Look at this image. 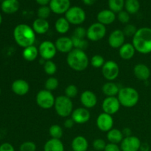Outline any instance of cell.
<instances>
[{
    "label": "cell",
    "mask_w": 151,
    "mask_h": 151,
    "mask_svg": "<svg viewBox=\"0 0 151 151\" xmlns=\"http://www.w3.org/2000/svg\"><path fill=\"white\" fill-rule=\"evenodd\" d=\"M116 13L111 10H103L97 13V22L105 25H109L114 23L116 20Z\"/></svg>",
    "instance_id": "ffe728a7"
},
{
    "label": "cell",
    "mask_w": 151,
    "mask_h": 151,
    "mask_svg": "<svg viewBox=\"0 0 151 151\" xmlns=\"http://www.w3.org/2000/svg\"><path fill=\"white\" fill-rule=\"evenodd\" d=\"M132 44L136 51L141 54L151 52V28L144 27L137 29L132 38Z\"/></svg>",
    "instance_id": "7a4b0ae2"
},
{
    "label": "cell",
    "mask_w": 151,
    "mask_h": 151,
    "mask_svg": "<svg viewBox=\"0 0 151 151\" xmlns=\"http://www.w3.org/2000/svg\"><path fill=\"white\" fill-rule=\"evenodd\" d=\"M57 65L54 61H52V60H46L44 64V70L47 75L52 76L57 72Z\"/></svg>",
    "instance_id": "d590c367"
},
{
    "label": "cell",
    "mask_w": 151,
    "mask_h": 151,
    "mask_svg": "<svg viewBox=\"0 0 151 151\" xmlns=\"http://www.w3.org/2000/svg\"><path fill=\"white\" fill-rule=\"evenodd\" d=\"M19 151H36V145L32 141H26L21 145Z\"/></svg>",
    "instance_id": "b9f144b4"
},
{
    "label": "cell",
    "mask_w": 151,
    "mask_h": 151,
    "mask_svg": "<svg viewBox=\"0 0 151 151\" xmlns=\"http://www.w3.org/2000/svg\"><path fill=\"white\" fill-rule=\"evenodd\" d=\"M134 74L137 79L140 81H147L150 78V69L144 63H137L134 68Z\"/></svg>",
    "instance_id": "44dd1931"
},
{
    "label": "cell",
    "mask_w": 151,
    "mask_h": 151,
    "mask_svg": "<svg viewBox=\"0 0 151 151\" xmlns=\"http://www.w3.org/2000/svg\"><path fill=\"white\" fill-rule=\"evenodd\" d=\"M136 50L134 45L131 43H125L119 49V55L120 58L123 60H128L133 58L136 53Z\"/></svg>",
    "instance_id": "603a6c76"
},
{
    "label": "cell",
    "mask_w": 151,
    "mask_h": 151,
    "mask_svg": "<svg viewBox=\"0 0 151 151\" xmlns=\"http://www.w3.org/2000/svg\"><path fill=\"white\" fill-rule=\"evenodd\" d=\"M117 98L121 106L125 108H133L138 103L139 94L133 87H123L119 89Z\"/></svg>",
    "instance_id": "277c9868"
},
{
    "label": "cell",
    "mask_w": 151,
    "mask_h": 151,
    "mask_svg": "<svg viewBox=\"0 0 151 151\" xmlns=\"http://www.w3.org/2000/svg\"><path fill=\"white\" fill-rule=\"evenodd\" d=\"M71 117L75 121V122L78 125L85 124L88 122L91 118V114L88 109L84 107L78 108L72 111Z\"/></svg>",
    "instance_id": "9a60e30c"
},
{
    "label": "cell",
    "mask_w": 151,
    "mask_h": 151,
    "mask_svg": "<svg viewBox=\"0 0 151 151\" xmlns=\"http://www.w3.org/2000/svg\"><path fill=\"white\" fill-rule=\"evenodd\" d=\"M104 151H122L120 149V147L118 146V145L112 144V143H109L106 145Z\"/></svg>",
    "instance_id": "bcb514c9"
},
{
    "label": "cell",
    "mask_w": 151,
    "mask_h": 151,
    "mask_svg": "<svg viewBox=\"0 0 151 151\" xmlns=\"http://www.w3.org/2000/svg\"><path fill=\"white\" fill-rule=\"evenodd\" d=\"M13 38L16 44L24 49L34 45L36 39V33L34 32L32 27L26 24H20L14 28Z\"/></svg>",
    "instance_id": "6da1fadb"
},
{
    "label": "cell",
    "mask_w": 151,
    "mask_h": 151,
    "mask_svg": "<svg viewBox=\"0 0 151 151\" xmlns=\"http://www.w3.org/2000/svg\"><path fill=\"white\" fill-rule=\"evenodd\" d=\"M124 139V135L122 131L117 128H112L111 130L107 132V139L109 143L112 144H120Z\"/></svg>",
    "instance_id": "83f0119b"
},
{
    "label": "cell",
    "mask_w": 151,
    "mask_h": 151,
    "mask_svg": "<svg viewBox=\"0 0 151 151\" xmlns=\"http://www.w3.org/2000/svg\"><path fill=\"white\" fill-rule=\"evenodd\" d=\"M70 28V23L65 17H60L55 23V29L59 34H66Z\"/></svg>",
    "instance_id": "f546056e"
},
{
    "label": "cell",
    "mask_w": 151,
    "mask_h": 151,
    "mask_svg": "<svg viewBox=\"0 0 151 151\" xmlns=\"http://www.w3.org/2000/svg\"><path fill=\"white\" fill-rule=\"evenodd\" d=\"M54 108L56 114L59 116L68 117L73 111V103L69 97L60 95L55 98Z\"/></svg>",
    "instance_id": "5b68a950"
},
{
    "label": "cell",
    "mask_w": 151,
    "mask_h": 151,
    "mask_svg": "<svg viewBox=\"0 0 151 151\" xmlns=\"http://www.w3.org/2000/svg\"><path fill=\"white\" fill-rule=\"evenodd\" d=\"M36 103L41 109H50L54 107L55 97H54L52 91L47 89L40 90L35 97Z\"/></svg>",
    "instance_id": "52a82bcc"
},
{
    "label": "cell",
    "mask_w": 151,
    "mask_h": 151,
    "mask_svg": "<svg viewBox=\"0 0 151 151\" xmlns=\"http://www.w3.org/2000/svg\"><path fill=\"white\" fill-rule=\"evenodd\" d=\"M11 89L18 96H24L29 92V85L27 81L23 79L16 80L11 85Z\"/></svg>",
    "instance_id": "d6986e66"
},
{
    "label": "cell",
    "mask_w": 151,
    "mask_h": 151,
    "mask_svg": "<svg viewBox=\"0 0 151 151\" xmlns=\"http://www.w3.org/2000/svg\"><path fill=\"white\" fill-rule=\"evenodd\" d=\"M56 49L61 53H69L74 49L72 38L67 36H60L55 42Z\"/></svg>",
    "instance_id": "e0dca14e"
},
{
    "label": "cell",
    "mask_w": 151,
    "mask_h": 151,
    "mask_svg": "<svg viewBox=\"0 0 151 151\" xmlns=\"http://www.w3.org/2000/svg\"><path fill=\"white\" fill-rule=\"evenodd\" d=\"M117 19L120 23L127 24L130 21V14L126 10H122L117 13Z\"/></svg>",
    "instance_id": "ee69618b"
},
{
    "label": "cell",
    "mask_w": 151,
    "mask_h": 151,
    "mask_svg": "<svg viewBox=\"0 0 151 151\" xmlns=\"http://www.w3.org/2000/svg\"><path fill=\"white\" fill-rule=\"evenodd\" d=\"M75 124V121H74L73 119H72V117H71V118H67V119L64 121L63 125H64L65 128H67V129H71V128H73Z\"/></svg>",
    "instance_id": "7dc6e473"
},
{
    "label": "cell",
    "mask_w": 151,
    "mask_h": 151,
    "mask_svg": "<svg viewBox=\"0 0 151 151\" xmlns=\"http://www.w3.org/2000/svg\"><path fill=\"white\" fill-rule=\"evenodd\" d=\"M97 0H83V2L84 3V4L88 6H91L96 2Z\"/></svg>",
    "instance_id": "816d5d0a"
},
{
    "label": "cell",
    "mask_w": 151,
    "mask_h": 151,
    "mask_svg": "<svg viewBox=\"0 0 151 151\" xmlns=\"http://www.w3.org/2000/svg\"><path fill=\"white\" fill-rule=\"evenodd\" d=\"M3 1H4V0H0V1H1V2H2Z\"/></svg>",
    "instance_id": "db71d44e"
},
{
    "label": "cell",
    "mask_w": 151,
    "mask_h": 151,
    "mask_svg": "<svg viewBox=\"0 0 151 151\" xmlns=\"http://www.w3.org/2000/svg\"><path fill=\"white\" fill-rule=\"evenodd\" d=\"M80 100L83 106L87 109L95 107L97 103V95L93 91H89V90H86L82 92Z\"/></svg>",
    "instance_id": "ac0fdd59"
},
{
    "label": "cell",
    "mask_w": 151,
    "mask_h": 151,
    "mask_svg": "<svg viewBox=\"0 0 151 151\" xmlns=\"http://www.w3.org/2000/svg\"><path fill=\"white\" fill-rule=\"evenodd\" d=\"M65 96L69 98L72 99L76 97L78 94V87L73 84H70V85L67 86L64 90Z\"/></svg>",
    "instance_id": "f35d334b"
},
{
    "label": "cell",
    "mask_w": 151,
    "mask_h": 151,
    "mask_svg": "<svg viewBox=\"0 0 151 151\" xmlns=\"http://www.w3.org/2000/svg\"><path fill=\"white\" fill-rule=\"evenodd\" d=\"M71 38H72V42H73L74 49H78V50L85 51V50L88 48V40H86V38H78L74 36H72Z\"/></svg>",
    "instance_id": "836d02e7"
},
{
    "label": "cell",
    "mask_w": 151,
    "mask_h": 151,
    "mask_svg": "<svg viewBox=\"0 0 151 151\" xmlns=\"http://www.w3.org/2000/svg\"><path fill=\"white\" fill-rule=\"evenodd\" d=\"M96 124L100 131L103 132H109L113 128L114 119L111 115L103 112L97 116Z\"/></svg>",
    "instance_id": "4fadbf2b"
},
{
    "label": "cell",
    "mask_w": 151,
    "mask_h": 151,
    "mask_svg": "<svg viewBox=\"0 0 151 151\" xmlns=\"http://www.w3.org/2000/svg\"><path fill=\"white\" fill-rule=\"evenodd\" d=\"M137 28L135 25L132 24H127L123 29V33L125 35V37H134L136 32L137 31Z\"/></svg>",
    "instance_id": "60d3db41"
},
{
    "label": "cell",
    "mask_w": 151,
    "mask_h": 151,
    "mask_svg": "<svg viewBox=\"0 0 151 151\" xmlns=\"http://www.w3.org/2000/svg\"><path fill=\"white\" fill-rule=\"evenodd\" d=\"M72 151H88V140L83 136H77L72 141Z\"/></svg>",
    "instance_id": "cb8c5ba5"
},
{
    "label": "cell",
    "mask_w": 151,
    "mask_h": 151,
    "mask_svg": "<svg viewBox=\"0 0 151 151\" xmlns=\"http://www.w3.org/2000/svg\"><path fill=\"white\" fill-rule=\"evenodd\" d=\"M51 0H35L37 4H39L40 6H46L50 4V2Z\"/></svg>",
    "instance_id": "f907efd6"
},
{
    "label": "cell",
    "mask_w": 151,
    "mask_h": 151,
    "mask_svg": "<svg viewBox=\"0 0 151 151\" xmlns=\"http://www.w3.org/2000/svg\"><path fill=\"white\" fill-rule=\"evenodd\" d=\"M119 89L117 84L112 81H109L103 84L102 87V91L106 97H116L118 95Z\"/></svg>",
    "instance_id": "484cf974"
},
{
    "label": "cell",
    "mask_w": 151,
    "mask_h": 151,
    "mask_svg": "<svg viewBox=\"0 0 151 151\" xmlns=\"http://www.w3.org/2000/svg\"><path fill=\"white\" fill-rule=\"evenodd\" d=\"M32 28L36 34L43 35L48 32L49 29H50V23L47 19L38 18L32 22Z\"/></svg>",
    "instance_id": "7402d4cb"
},
{
    "label": "cell",
    "mask_w": 151,
    "mask_h": 151,
    "mask_svg": "<svg viewBox=\"0 0 151 151\" xmlns=\"http://www.w3.org/2000/svg\"><path fill=\"white\" fill-rule=\"evenodd\" d=\"M141 144V141L138 137L130 136L124 137L119 147L122 151H139Z\"/></svg>",
    "instance_id": "7c38bea8"
},
{
    "label": "cell",
    "mask_w": 151,
    "mask_h": 151,
    "mask_svg": "<svg viewBox=\"0 0 151 151\" xmlns=\"http://www.w3.org/2000/svg\"><path fill=\"white\" fill-rule=\"evenodd\" d=\"M87 29L81 26H78L75 29L72 36L78 38H85L86 37Z\"/></svg>",
    "instance_id": "7bdbcfd3"
},
{
    "label": "cell",
    "mask_w": 151,
    "mask_h": 151,
    "mask_svg": "<svg viewBox=\"0 0 151 151\" xmlns=\"http://www.w3.org/2000/svg\"><path fill=\"white\" fill-rule=\"evenodd\" d=\"M59 86V81L55 77H50L46 80L44 83V88L45 89L48 90L50 91H53L58 88Z\"/></svg>",
    "instance_id": "e575fe53"
},
{
    "label": "cell",
    "mask_w": 151,
    "mask_h": 151,
    "mask_svg": "<svg viewBox=\"0 0 151 151\" xmlns=\"http://www.w3.org/2000/svg\"><path fill=\"white\" fill-rule=\"evenodd\" d=\"M57 51L55 43L50 41H44L38 47L39 55L45 60H52L55 56Z\"/></svg>",
    "instance_id": "30bf717a"
},
{
    "label": "cell",
    "mask_w": 151,
    "mask_h": 151,
    "mask_svg": "<svg viewBox=\"0 0 151 151\" xmlns=\"http://www.w3.org/2000/svg\"><path fill=\"white\" fill-rule=\"evenodd\" d=\"M122 134H123L124 137H130V136H132V131H131V128H125L122 130Z\"/></svg>",
    "instance_id": "c3c4849f"
},
{
    "label": "cell",
    "mask_w": 151,
    "mask_h": 151,
    "mask_svg": "<svg viewBox=\"0 0 151 151\" xmlns=\"http://www.w3.org/2000/svg\"><path fill=\"white\" fill-rule=\"evenodd\" d=\"M0 94H1V88H0Z\"/></svg>",
    "instance_id": "9f6ffc18"
},
{
    "label": "cell",
    "mask_w": 151,
    "mask_h": 151,
    "mask_svg": "<svg viewBox=\"0 0 151 151\" xmlns=\"http://www.w3.org/2000/svg\"><path fill=\"white\" fill-rule=\"evenodd\" d=\"M106 35V27L99 22H95L90 25L87 29L86 38L94 42L100 41Z\"/></svg>",
    "instance_id": "ba28073f"
},
{
    "label": "cell",
    "mask_w": 151,
    "mask_h": 151,
    "mask_svg": "<svg viewBox=\"0 0 151 151\" xmlns=\"http://www.w3.org/2000/svg\"><path fill=\"white\" fill-rule=\"evenodd\" d=\"M125 35L121 29H115L112 31L108 38L109 46L114 49H119L125 44Z\"/></svg>",
    "instance_id": "5bb4252c"
},
{
    "label": "cell",
    "mask_w": 151,
    "mask_h": 151,
    "mask_svg": "<svg viewBox=\"0 0 151 151\" xmlns=\"http://www.w3.org/2000/svg\"><path fill=\"white\" fill-rule=\"evenodd\" d=\"M1 22H2V17H1V15L0 14V25H1Z\"/></svg>",
    "instance_id": "f5cc1de1"
},
{
    "label": "cell",
    "mask_w": 151,
    "mask_h": 151,
    "mask_svg": "<svg viewBox=\"0 0 151 151\" xmlns=\"http://www.w3.org/2000/svg\"><path fill=\"white\" fill-rule=\"evenodd\" d=\"M89 151H96V150H89Z\"/></svg>",
    "instance_id": "11a10c76"
},
{
    "label": "cell",
    "mask_w": 151,
    "mask_h": 151,
    "mask_svg": "<svg viewBox=\"0 0 151 151\" xmlns=\"http://www.w3.org/2000/svg\"><path fill=\"white\" fill-rule=\"evenodd\" d=\"M125 0H109V10L114 12L115 13L123 10L125 7Z\"/></svg>",
    "instance_id": "1f68e13d"
},
{
    "label": "cell",
    "mask_w": 151,
    "mask_h": 151,
    "mask_svg": "<svg viewBox=\"0 0 151 151\" xmlns=\"http://www.w3.org/2000/svg\"><path fill=\"white\" fill-rule=\"evenodd\" d=\"M125 10L131 14H136L140 9V3L139 0H125Z\"/></svg>",
    "instance_id": "4dcf8cb0"
},
{
    "label": "cell",
    "mask_w": 151,
    "mask_h": 151,
    "mask_svg": "<svg viewBox=\"0 0 151 151\" xmlns=\"http://www.w3.org/2000/svg\"><path fill=\"white\" fill-rule=\"evenodd\" d=\"M121 104L117 97H106L102 103V109L104 113L113 115L119 111Z\"/></svg>",
    "instance_id": "8fae6325"
},
{
    "label": "cell",
    "mask_w": 151,
    "mask_h": 151,
    "mask_svg": "<svg viewBox=\"0 0 151 151\" xmlns=\"http://www.w3.org/2000/svg\"><path fill=\"white\" fill-rule=\"evenodd\" d=\"M20 4L19 0H4L1 4V9L4 13L13 14L19 10Z\"/></svg>",
    "instance_id": "d4e9b609"
},
{
    "label": "cell",
    "mask_w": 151,
    "mask_h": 151,
    "mask_svg": "<svg viewBox=\"0 0 151 151\" xmlns=\"http://www.w3.org/2000/svg\"><path fill=\"white\" fill-rule=\"evenodd\" d=\"M65 18L67 19L70 24L79 26L85 22L86 15L83 9L81 7L73 6L71 7L65 13Z\"/></svg>",
    "instance_id": "8992f818"
},
{
    "label": "cell",
    "mask_w": 151,
    "mask_h": 151,
    "mask_svg": "<svg viewBox=\"0 0 151 151\" xmlns=\"http://www.w3.org/2000/svg\"><path fill=\"white\" fill-rule=\"evenodd\" d=\"M49 134L52 139H60L63 135V130L59 125H52L49 128Z\"/></svg>",
    "instance_id": "d6a6232c"
},
{
    "label": "cell",
    "mask_w": 151,
    "mask_h": 151,
    "mask_svg": "<svg viewBox=\"0 0 151 151\" xmlns=\"http://www.w3.org/2000/svg\"><path fill=\"white\" fill-rule=\"evenodd\" d=\"M102 74L108 81H113L118 78L119 74V65L114 60L106 61L102 67Z\"/></svg>",
    "instance_id": "9c48e42d"
},
{
    "label": "cell",
    "mask_w": 151,
    "mask_h": 151,
    "mask_svg": "<svg viewBox=\"0 0 151 151\" xmlns=\"http://www.w3.org/2000/svg\"><path fill=\"white\" fill-rule=\"evenodd\" d=\"M106 145H107V144H106V141L100 138L96 139L92 142L93 148L96 151H104Z\"/></svg>",
    "instance_id": "ab89813d"
},
{
    "label": "cell",
    "mask_w": 151,
    "mask_h": 151,
    "mask_svg": "<svg viewBox=\"0 0 151 151\" xmlns=\"http://www.w3.org/2000/svg\"><path fill=\"white\" fill-rule=\"evenodd\" d=\"M89 59L85 51L78 49H73L67 54L66 63L74 71L83 72L86 70L89 64Z\"/></svg>",
    "instance_id": "3957f363"
},
{
    "label": "cell",
    "mask_w": 151,
    "mask_h": 151,
    "mask_svg": "<svg viewBox=\"0 0 151 151\" xmlns=\"http://www.w3.org/2000/svg\"><path fill=\"white\" fill-rule=\"evenodd\" d=\"M38 55H39L38 48H37L34 45L29 46V47H26V48H24L23 52H22L23 58L25 60L29 62L34 61L38 58Z\"/></svg>",
    "instance_id": "f1b7e54d"
},
{
    "label": "cell",
    "mask_w": 151,
    "mask_h": 151,
    "mask_svg": "<svg viewBox=\"0 0 151 151\" xmlns=\"http://www.w3.org/2000/svg\"><path fill=\"white\" fill-rule=\"evenodd\" d=\"M44 151H65L64 145L60 139L51 138L44 144Z\"/></svg>",
    "instance_id": "4316f807"
},
{
    "label": "cell",
    "mask_w": 151,
    "mask_h": 151,
    "mask_svg": "<svg viewBox=\"0 0 151 151\" xmlns=\"http://www.w3.org/2000/svg\"><path fill=\"white\" fill-rule=\"evenodd\" d=\"M52 10L50 6H40L39 8L37 10V16L38 18L42 19H47L50 17Z\"/></svg>",
    "instance_id": "74e56055"
},
{
    "label": "cell",
    "mask_w": 151,
    "mask_h": 151,
    "mask_svg": "<svg viewBox=\"0 0 151 151\" xmlns=\"http://www.w3.org/2000/svg\"><path fill=\"white\" fill-rule=\"evenodd\" d=\"M0 151H15V149L11 144L5 142L0 145Z\"/></svg>",
    "instance_id": "f6af8a7d"
},
{
    "label": "cell",
    "mask_w": 151,
    "mask_h": 151,
    "mask_svg": "<svg viewBox=\"0 0 151 151\" xmlns=\"http://www.w3.org/2000/svg\"><path fill=\"white\" fill-rule=\"evenodd\" d=\"M139 151H150V145L147 143H142Z\"/></svg>",
    "instance_id": "681fc988"
},
{
    "label": "cell",
    "mask_w": 151,
    "mask_h": 151,
    "mask_svg": "<svg viewBox=\"0 0 151 151\" xmlns=\"http://www.w3.org/2000/svg\"><path fill=\"white\" fill-rule=\"evenodd\" d=\"M106 61H105L104 58L100 55H95L92 56L90 60V64L91 66L94 68L98 69V68H102L103 65L105 64Z\"/></svg>",
    "instance_id": "8d00e7d4"
},
{
    "label": "cell",
    "mask_w": 151,
    "mask_h": 151,
    "mask_svg": "<svg viewBox=\"0 0 151 151\" xmlns=\"http://www.w3.org/2000/svg\"><path fill=\"white\" fill-rule=\"evenodd\" d=\"M52 12L55 14H65L71 7L70 0H51L50 2Z\"/></svg>",
    "instance_id": "2e32d148"
}]
</instances>
